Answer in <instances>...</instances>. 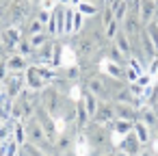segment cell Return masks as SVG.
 <instances>
[{
    "instance_id": "obj_1",
    "label": "cell",
    "mask_w": 158,
    "mask_h": 156,
    "mask_svg": "<svg viewBox=\"0 0 158 156\" xmlns=\"http://www.w3.org/2000/svg\"><path fill=\"white\" fill-rule=\"evenodd\" d=\"M24 87H26V76H24V72H20V74H9V76L2 80V89H5V93H7L11 100L20 98L22 91H24Z\"/></svg>"
},
{
    "instance_id": "obj_2",
    "label": "cell",
    "mask_w": 158,
    "mask_h": 156,
    "mask_svg": "<svg viewBox=\"0 0 158 156\" xmlns=\"http://www.w3.org/2000/svg\"><path fill=\"white\" fill-rule=\"evenodd\" d=\"M24 128H26V143H35V145H41L48 137H46V130L39 121V117H31L24 121Z\"/></svg>"
},
{
    "instance_id": "obj_3",
    "label": "cell",
    "mask_w": 158,
    "mask_h": 156,
    "mask_svg": "<svg viewBox=\"0 0 158 156\" xmlns=\"http://www.w3.org/2000/svg\"><path fill=\"white\" fill-rule=\"evenodd\" d=\"M48 35H54V37L65 35V7L63 5H56L52 9V20L48 24Z\"/></svg>"
},
{
    "instance_id": "obj_4",
    "label": "cell",
    "mask_w": 158,
    "mask_h": 156,
    "mask_svg": "<svg viewBox=\"0 0 158 156\" xmlns=\"http://www.w3.org/2000/svg\"><path fill=\"white\" fill-rule=\"evenodd\" d=\"M24 76H26V89L28 91H41L46 87V82H48L37 63L35 65H28V70L24 72Z\"/></svg>"
},
{
    "instance_id": "obj_5",
    "label": "cell",
    "mask_w": 158,
    "mask_h": 156,
    "mask_svg": "<svg viewBox=\"0 0 158 156\" xmlns=\"http://www.w3.org/2000/svg\"><path fill=\"white\" fill-rule=\"evenodd\" d=\"M115 119H117V108H115V102H113V100H104V102H100V106H98V113H95L93 121H95V124L106 126V124H113Z\"/></svg>"
},
{
    "instance_id": "obj_6",
    "label": "cell",
    "mask_w": 158,
    "mask_h": 156,
    "mask_svg": "<svg viewBox=\"0 0 158 156\" xmlns=\"http://www.w3.org/2000/svg\"><path fill=\"white\" fill-rule=\"evenodd\" d=\"M121 31L130 37V39H139L141 31H143V24H141V18L136 11H128V15L123 18L121 22Z\"/></svg>"
},
{
    "instance_id": "obj_7",
    "label": "cell",
    "mask_w": 158,
    "mask_h": 156,
    "mask_svg": "<svg viewBox=\"0 0 158 156\" xmlns=\"http://www.w3.org/2000/svg\"><path fill=\"white\" fill-rule=\"evenodd\" d=\"M100 72L106 74V78H115V80H123V78H126V65L115 63V61L108 59V57L100 63Z\"/></svg>"
},
{
    "instance_id": "obj_8",
    "label": "cell",
    "mask_w": 158,
    "mask_h": 156,
    "mask_svg": "<svg viewBox=\"0 0 158 156\" xmlns=\"http://www.w3.org/2000/svg\"><path fill=\"white\" fill-rule=\"evenodd\" d=\"M117 150L126 152L128 156H136V154L143 150V143L136 139V134H134V130H132V132L123 134V139H121V143H119V147H117Z\"/></svg>"
},
{
    "instance_id": "obj_9",
    "label": "cell",
    "mask_w": 158,
    "mask_h": 156,
    "mask_svg": "<svg viewBox=\"0 0 158 156\" xmlns=\"http://www.w3.org/2000/svg\"><path fill=\"white\" fill-rule=\"evenodd\" d=\"M87 91L93 93V95H98L102 102H104V100H110V95H108V91H106V82L102 80V76H91V78L87 80Z\"/></svg>"
},
{
    "instance_id": "obj_10",
    "label": "cell",
    "mask_w": 158,
    "mask_h": 156,
    "mask_svg": "<svg viewBox=\"0 0 158 156\" xmlns=\"http://www.w3.org/2000/svg\"><path fill=\"white\" fill-rule=\"evenodd\" d=\"M156 9H158V2L156 0H141V5H139V18H141V24H149L154 18H156Z\"/></svg>"
},
{
    "instance_id": "obj_11",
    "label": "cell",
    "mask_w": 158,
    "mask_h": 156,
    "mask_svg": "<svg viewBox=\"0 0 158 156\" xmlns=\"http://www.w3.org/2000/svg\"><path fill=\"white\" fill-rule=\"evenodd\" d=\"M115 108H117V119H128V121H136L139 119V108L134 104L115 102Z\"/></svg>"
},
{
    "instance_id": "obj_12",
    "label": "cell",
    "mask_w": 158,
    "mask_h": 156,
    "mask_svg": "<svg viewBox=\"0 0 158 156\" xmlns=\"http://www.w3.org/2000/svg\"><path fill=\"white\" fill-rule=\"evenodd\" d=\"M0 37H2V41H5V46H9V48H13L15 50V46L24 39L22 37V31L18 28V26H9L7 31H2L0 33Z\"/></svg>"
},
{
    "instance_id": "obj_13",
    "label": "cell",
    "mask_w": 158,
    "mask_h": 156,
    "mask_svg": "<svg viewBox=\"0 0 158 156\" xmlns=\"http://www.w3.org/2000/svg\"><path fill=\"white\" fill-rule=\"evenodd\" d=\"M7 67H9V72H11V74L26 72V70H28V59L15 52V54H11V57L7 59Z\"/></svg>"
},
{
    "instance_id": "obj_14",
    "label": "cell",
    "mask_w": 158,
    "mask_h": 156,
    "mask_svg": "<svg viewBox=\"0 0 158 156\" xmlns=\"http://www.w3.org/2000/svg\"><path fill=\"white\" fill-rule=\"evenodd\" d=\"M139 119H141L143 124H147L149 128H156V126H158V115H156L154 106H149V104H143V106L139 108Z\"/></svg>"
},
{
    "instance_id": "obj_15",
    "label": "cell",
    "mask_w": 158,
    "mask_h": 156,
    "mask_svg": "<svg viewBox=\"0 0 158 156\" xmlns=\"http://www.w3.org/2000/svg\"><path fill=\"white\" fill-rule=\"evenodd\" d=\"M132 130H134L136 139H139L143 145H147V143L152 141V128H149L147 124H143L141 119H136V121H134V128H132Z\"/></svg>"
},
{
    "instance_id": "obj_16",
    "label": "cell",
    "mask_w": 158,
    "mask_h": 156,
    "mask_svg": "<svg viewBox=\"0 0 158 156\" xmlns=\"http://www.w3.org/2000/svg\"><path fill=\"white\" fill-rule=\"evenodd\" d=\"M113 41H115V46H117V48H119V50L123 52V57H128V59L132 57V46H130V37H128V35H126L123 31H119V33H117V37H115Z\"/></svg>"
},
{
    "instance_id": "obj_17",
    "label": "cell",
    "mask_w": 158,
    "mask_h": 156,
    "mask_svg": "<svg viewBox=\"0 0 158 156\" xmlns=\"http://www.w3.org/2000/svg\"><path fill=\"white\" fill-rule=\"evenodd\" d=\"M82 102H85V108H87V113L91 115V119L95 117V113H98V106H100V98L98 95H93V93H89V91H85V95H82Z\"/></svg>"
},
{
    "instance_id": "obj_18",
    "label": "cell",
    "mask_w": 158,
    "mask_h": 156,
    "mask_svg": "<svg viewBox=\"0 0 158 156\" xmlns=\"http://www.w3.org/2000/svg\"><path fill=\"white\" fill-rule=\"evenodd\" d=\"M76 9H78L85 18H95V15L100 13V7H98V5H93V2H87V0L78 2V5H76Z\"/></svg>"
},
{
    "instance_id": "obj_19",
    "label": "cell",
    "mask_w": 158,
    "mask_h": 156,
    "mask_svg": "<svg viewBox=\"0 0 158 156\" xmlns=\"http://www.w3.org/2000/svg\"><path fill=\"white\" fill-rule=\"evenodd\" d=\"M132 128H134V121H128V119H115L113 121V130L119 134H128V132H132Z\"/></svg>"
},
{
    "instance_id": "obj_20",
    "label": "cell",
    "mask_w": 158,
    "mask_h": 156,
    "mask_svg": "<svg viewBox=\"0 0 158 156\" xmlns=\"http://www.w3.org/2000/svg\"><path fill=\"white\" fill-rule=\"evenodd\" d=\"M15 52L22 54V57H26V59H31V57L35 54V48H33V44H31L28 39H22V41L15 46Z\"/></svg>"
},
{
    "instance_id": "obj_21",
    "label": "cell",
    "mask_w": 158,
    "mask_h": 156,
    "mask_svg": "<svg viewBox=\"0 0 158 156\" xmlns=\"http://www.w3.org/2000/svg\"><path fill=\"white\" fill-rule=\"evenodd\" d=\"M74 13L76 7H65V35H74Z\"/></svg>"
},
{
    "instance_id": "obj_22",
    "label": "cell",
    "mask_w": 158,
    "mask_h": 156,
    "mask_svg": "<svg viewBox=\"0 0 158 156\" xmlns=\"http://www.w3.org/2000/svg\"><path fill=\"white\" fill-rule=\"evenodd\" d=\"M143 31L147 33V37L152 39V44H154V48H156V52H158V26H156V22L152 20L149 24L143 26Z\"/></svg>"
},
{
    "instance_id": "obj_23",
    "label": "cell",
    "mask_w": 158,
    "mask_h": 156,
    "mask_svg": "<svg viewBox=\"0 0 158 156\" xmlns=\"http://www.w3.org/2000/svg\"><path fill=\"white\" fill-rule=\"evenodd\" d=\"M119 26H121L119 22H115V20H110V22H108V24L104 26V37L113 41V39L117 37V33H119Z\"/></svg>"
},
{
    "instance_id": "obj_24",
    "label": "cell",
    "mask_w": 158,
    "mask_h": 156,
    "mask_svg": "<svg viewBox=\"0 0 158 156\" xmlns=\"http://www.w3.org/2000/svg\"><path fill=\"white\" fill-rule=\"evenodd\" d=\"M28 41L33 44L35 50H39L41 46L48 44V33H37V35H28Z\"/></svg>"
},
{
    "instance_id": "obj_25",
    "label": "cell",
    "mask_w": 158,
    "mask_h": 156,
    "mask_svg": "<svg viewBox=\"0 0 158 156\" xmlns=\"http://www.w3.org/2000/svg\"><path fill=\"white\" fill-rule=\"evenodd\" d=\"M128 11H130V9H128V2L123 0V2H121V5H119V7H117V9L113 11V20L121 24V22H123V18L128 15Z\"/></svg>"
},
{
    "instance_id": "obj_26",
    "label": "cell",
    "mask_w": 158,
    "mask_h": 156,
    "mask_svg": "<svg viewBox=\"0 0 158 156\" xmlns=\"http://www.w3.org/2000/svg\"><path fill=\"white\" fill-rule=\"evenodd\" d=\"M22 150H24L28 156H48V154H46L39 145H35V143H24V145H22Z\"/></svg>"
},
{
    "instance_id": "obj_27",
    "label": "cell",
    "mask_w": 158,
    "mask_h": 156,
    "mask_svg": "<svg viewBox=\"0 0 158 156\" xmlns=\"http://www.w3.org/2000/svg\"><path fill=\"white\" fill-rule=\"evenodd\" d=\"M35 18L48 28V24H50V20H52V11H46V9H39L37 7V13H35Z\"/></svg>"
},
{
    "instance_id": "obj_28",
    "label": "cell",
    "mask_w": 158,
    "mask_h": 156,
    "mask_svg": "<svg viewBox=\"0 0 158 156\" xmlns=\"http://www.w3.org/2000/svg\"><path fill=\"white\" fill-rule=\"evenodd\" d=\"M85 20H87V18H85V15H82L78 9H76V13H74V35H78V33L82 31V26H85Z\"/></svg>"
},
{
    "instance_id": "obj_29",
    "label": "cell",
    "mask_w": 158,
    "mask_h": 156,
    "mask_svg": "<svg viewBox=\"0 0 158 156\" xmlns=\"http://www.w3.org/2000/svg\"><path fill=\"white\" fill-rule=\"evenodd\" d=\"M44 28H46V26H44V24H41V22H39L37 18H33V22H31V28H28V35H37V33H46Z\"/></svg>"
},
{
    "instance_id": "obj_30",
    "label": "cell",
    "mask_w": 158,
    "mask_h": 156,
    "mask_svg": "<svg viewBox=\"0 0 158 156\" xmlns=\"http://www.w3.org/2000/svg\"><path fill=\"white\" fill-rule=\"evenodd\" d=\"M63 70H65V78H67L69 82H72V80H76V78L80 76V72H78V67H76V65H69V67H63Z\"/></svg>"
},
{
    "instance_id": "obj_31",
    "label": "cell",
    "mask_w": 158,
    "mask_h": 156,
    "mask_svg": "<svg viewBox=\"0 0 158 156\" xmlns=\"http://www.w3.org/2000/svg\"><path fill=\"white\" fill-rule=\"evenodd\" d=\"M108 59H113L115 63H121V61H123V52L113 44V48H110V57H108Z\"/></svg>"
},
{
    "instance_id": "obj_32",
    "label": "cell",
    "mask_w": 158,
    "mask_h": 156,
    "mask_svg": "<svg viewBox=\"0 0 158 156\" xmlns=\"http://www.w3.org/2000/svg\"><path fill=\"white\" fill-rule=\"evenodd\" d=\"M56 5H59L56 0H39V2H37V7L39 9H46V11H52Z\"/></svg>"
},
{
    "instance_id": "obj_33",
    "label": "cell",
    "mask_w": 158,
    "mask_h": 156,
    "mask_svg": "<svg viewBox=\"0 0 158 156\" xmlns=\"http://www.w3.org/2000/svg\"><path fill=\"white\" fill-rule=\"evenodd\" d=\"M9 74H11V72H9V67H7V61H0V82H2Z\"/></svg>"
},
{
    "instance_id": "obj_34",
    "label": "cell",
    "mask_w": 158,
    "mask_h": 156,
    "mask_svg": "<svg viewBox=\"0 0 158 156\" xmlns=\"http://www.w3.org/2000/svg\"><path fill=\"white\" fill-rule=\"evenodd\" d=\"M136 156H156V154H154V152H152L149 147H145V150H141V152H139Z\"/></svg>"
},
{
    "instance_id": "obj_35",
    "label": "cell",
    "mask_w": 158,
    "mask_h": 156,
    "mask_svg": "<svg viewBox=\"0 0 158 156\" xmlns=\"http://www.w3.org/2000/svg\"><path fill=\"white\" fill-rule=\"evenodd\" d=\"M149 150H152V152H154V154L158 156V137H156V139L152 141V147H149Z\"/></svg>"
},
{
    "instance_id": "obj_36",
    "label": "cell",
    "mask_w": 158,
    "mask_h": 156,
    "mask_svg": "<svg viewBox=\"0 0 158 156\" xmlns=\"http://www.w3.org/2000/svg\"><path fill=\"white\" fill-rule=\"evenodd\" d=\"M59 5H63V7H72V0H56Z\"/></svg>"
},
{
    "instance_id": "obj_37",
    "label": "cell",
    "mask_w": 158,
    "mask_h": 156,
    "mask_svg": "<svg viewBox=\"0 0 158 156\" xmlns=\"http://www.w3.org/2000/svg\"><path fill=\"white\" fill-rule=\"evenodd\" d=\"M5 48H7V46H5V41H2V37H0V54H2V52H5Z\"/></svg>"
},
{
    "instance_id": "obj_38",
    "label": "cell",
    "mask_w": 158,
    "mask_h": 156,
    "mask_svg": "<svg viewBox=\"0 0 158 156\" xmlns=\"http://www.w3.org/2000/svg\"><path fill=\"white\" fill-rule=\"evenodd\" d=\"M113 156H128V154H126V152H121V150H117V152H115Z\"/></svg>"
},
{
    "instance_id": "obj_39",
    "label": "cell",
    "mask_w": 158,
    "mask_h": 156,
    "mask_svg": "<svg viewBox=\"0 0 158 156\" xmlns=\"http://www.w3.org/2000/svg\"><path fill=\"white\" fill-rule=\"evenodd\" d=\"M87 2H93V5H98V7H100V5H102V0H87Z\"/></svg>"
},
{
    "instance_id": "obj_40",
    "label": "cell",
    "mask_w": 158,
    "mask_h": 156,
    "mask_svg": "<svg viewBox=\"0 0 158 156\" xmlns=\"http://www.w3.org/2000/svg\"><path fill=\"white\" fill-rule=\"evenodd\" d=\"M78 2H82V0H72V7H76Z\"/></svg>"
},
{
    "instance_id": "obj_41",
    "label": "cell",
    "mask_w": 158,
    "mask_h": 156,
    "mask_svg": "<svg viewBox=\"0 0 158 156\" xmlns=\"http://www.w3.org/2000/svg\"><path fill=\"white\" fill-rule=\"evenodd\" d=\"M154 22H156V26H158V9H156V18H154Z\"/></svg>"
},
{
    "instance_id": "obj_42",
    "label": "cell",
    "mask_w": 158,
    "mask_h": 156,
    "mask_svg": "<svg viewBox=\"0 0 158 156\" xmlns=\"http://www.w3.org/2000/svg\"><path fill=\"white\" fill-rule=\"evenodd\" d=\"M20 156H28V154H26V152H24V150H20Z\"/></svg>"
},
{
    "instance_id": "obj_43",
    "label": "cell",
    "mask_w": 158,
    "mask_h": 156,
    "mask_svg": "<svg viewBox=\"0 0 158 156\" xmlns=\"http://www.w3.org/2000/svg\"><path fill=\"white\" fill-rule=\"evenodd\" d=\"M5 93V89H2V82H0V95H2Z\"/></svg>"
},
{
    "instance_id": "obj_44",
    "label": "cell",
    "mask_w": 158,
    "mask_h": 156,
    "mask_svg": "<svg viewBox=\"0 0 158 156\" xmlns=\"http://www.w3.org/2000/svg\"><path fill=\"white\" fill-rule=\"evenodd\" d=\"M31 2H39V0H31Z\"/></svg>"
},
{
    "instance_id": "obj_45",
    "label": "cell",
    "mask_w": 158,
    "mask_h": 156,
    "mask_svg": "<svg viewBox=\"0 0 158 156\" xmlns=\"http://www.w3.org/2000/svg\"><path fill=\"white\" fill-rule=\"evenodd\" d=\"M104 156H113V154H104Z\"/></svg>"
},
{
    "instance_id": "obj_46",
    "label": "cell",
    "mask_w": 158,
    "mask_h": 156,
    "mask_svg": "<svg viewBox=\"0 0 158 156\" xmlns=\"http://www.w3.org/2000/svg\"><path fill=\"white\" fill-rule=\"evenodd\" d=\"M156 2H158V0H156Z\"/></svg>"
}]
</instances>
